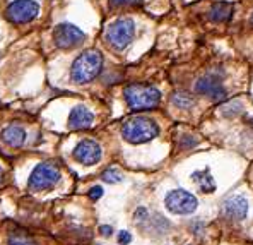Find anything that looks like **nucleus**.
<instances>
[{
    "label": "nucleus",
    "mask_w": 253,
    "mask_h": 245,
    "mask_svg": "<svg viewBox=\"0 0 253 245\" xmlns=\"http://www.w3.org/2000/svg\"><path fill=\"white\" fill-rule=\"evenodd\" d=\"M9 245H38L36 240L33 239V235H29L24 230H16L9 235V240H7Z\"/></svg>",
    "instance_id": "2eb2a0df"
},
{
    "label": "nucleus",
    "mask_w": 253,
    "mask_h": 245,
    "mask_svg": "<svg viewBox=\"0 0 253 245\" xmlns=\"http://www.w3.org/2000/svg\"><path fill=\"white\" fill-rule=\"evenodd\" d=\"M72 156L77 163L84 166H92L96 163H99L103 156V149L99 146V143L92 139H83L72 151Z\"/></svg>",
    "instance_id": "1a4fd4ad"
},
{
    "label": "nucleus",
    "mask_w": 253,
    "mask_h": 245,
    "mask_svg": "<svg viewBox=\"0 0 253 245\" xmlns=\"http://www.w3.org/2000/svg\"><path fill=\"white\" fill-rule=\"evenodd\" d=\"M241 105L238 101H231V103H228V105L222 108V115H226V117H236V115H240L241 113Z\"/></svg>",
    "instance_id": "6ab92c4d"
},
{
    "label": "nucleus",
    "mask_w": 253,
    "mask_h": 245,
    "mask_svg": "<svg viewBox=\"0 0 253 245\" xmlns=\"http://www.w3.org/2000/svg\"><path fill=\"white\" fill-rule=\"evenodd\" d=\"M159 127L152 118L132 117L122 125V136L132 144H144L158 137Z\"/></svg>",
    "instance_id": "7ed1b4c3"
},
{
    "label": "nucleus",
    "mask_w": 253,
    "mask_h": 245,
    "mask_svg": "<svg viewBox=\"0 0 253 245\" xmlns=\"http://www.w3.org/2000/svg\"><path fill=\"white\" fill-rule=\"evenodd\" d=\"M0 137L9 147H21L26 141V131L21 125H9L3 129Z\"/></svg>",
    "instance_id": "ddd939ff"
},
{
    "label": "nucleus",
    "mask_w": 253,
    "mask_h": 245,
    "mask_svg": "<svg viewBox=\"0 0 253 245\" xmlns=\"http://www.w3.org/2000/svg\"><path fill=\"white\" fill-rule=\"evenodd\" d=\"M250 22H252V26H253V14H252V17H250Z\"/></svg>",
    "instance_id": "393cba45"
},
{
    "label": "nucleus",
    "mask_w": 253,
    "mask_h": 245,
    "mask_svg": "<svg viewBox=\"0 0 253 245\" xmlns=\"http://www.w3.org/2000/svg\"><path fill=\"white\" fill-rule=\"evenodd\" d=\"M85 40V33L77 26L70 22H62L55 28L53 31V42L62 50H70V48L79 47Z\"/></svg>",
    "instance_id": "6e6552de"
},
{
    "label": "nucleus",
    "mask_w": 253,
    "mask_h": 245,
    "mask_svg": "<svg viewBox=\"0 0 253 245\" xmlns=\"http://www.w3.org/2000/svg\"><path fill=\"white\" fill-rule=\"evenodd\" d=\"M171 103L181 110H188L195 105V99H193V96H190L187 91H176L171 96Z\"/></svg>",
    "instance_id": "dca6fc26"
},
{
    "label": "nucleus",
    "mask_w": 253,
    "mask_h": 245,
    "mask_svg": "<svg viewBox=\"0 0 253 245\" xmlns=\"http://www.w3.org/2000/svg\"><path fill=\"white\" fill-rule=\"evenodd\" d=\"M207 16L212 22H228L233 16V5L229 2H215Z\"/></svg>",
    "instance_id": "4468645a"
},
{
    "label": "nucleus",
    "mask_w": 253,
    "mask_h": 245,
    "mask_svg": "<svg viewBox=\"0 0 253 245\" xmlns=\"http://www.w3.org/2000/svg\"><path fill=\"white\" fill-rule=\"evenodd\" d=\"M222 214L231 221H241L248 214V200L243 196H231L222 204Z\"/></svg>",
    "instance_id": "9b49d317"
},
{
    "label": "nucleus",
    "mask_w": 253,
    "mask_h": 245,
    "mask_svg": "<svg viewBox=\"0 0 253 245\" xmlns=\"http://www.w3.org/2000/svg\"><path fill=\"white\" fill-rule=\"evenodd\" d=\"M2 177H3V168L0 166V182H2Z\"/></svg>",
    "instance_id": "b1692460"
},
{
    "label": "nucleus",
    "mask_w": 253,
    "mask_h": 245,
    "mask_svg": "<svg viewBox=\"0 0 253 245\" xmlns=\"http://www.w3.org/2000/svg\"><path fill=\"white\" fill-rule=\"evenodd\" d=\"M130 242H132V235H130L128 232H120V233H118V244L128 245Z\"/></svg>",
    "instance_id": "4be33fe9"
},
{
    "label": "nucleus",
    "mask_w": 253,
    "mask_h": 245,
    "mask_svg": "<svg viewBox=\"0 0 253 245\" xmlns=\"http://www.w3.org/2000/svg\"><path fill=\"white\" fill-rule=\"evenodd\" d=\"M103 69V55L98 50H85L70 67V79L76 84H87L99 76Z\"/></svg>",
    "instance_id": "f257e3e1"
},
{
    "label": "nucleus",
    "mask_w": 253,
    "mask_h": 245,
    "mask_svg": "<svg viewBox=\"0 0 253 245\" xmlns=\"http://www.w3.org/2000/svg\"><path fill=\"white\" fill-rule=\"evenodd\" d=\"M99 232H101V235L110 237L111 233H113V228H111V226H108V225H105V226H101V228H99Z\"/></svg>",
    "instance_id": "5701e85b"
},
{
    "label": "nucleus",
    "mask_w": 253,
    "mask_h": 245,
    "mask_svg": "<svg viewBox=\"0 0 253 245\" xmlns=\"http://www.w3.org/2000/svg\"><path fill=\"white\" fill-rule=\"evenodd\" d=\"M124 98L130 110L144 111V110H152L159 105V101H161V93H159L158 88L151 86V84L133 83V84L125 86Z\"/></svg>",
    "instance_id": "f03ea898"
},
{
    "label": "nucleus",
    "mask_w": 253,
    "mask_h": 245,
    "mask_svg": "<svg viewBox=\"0 0 253 245\" xmlns=\"http://www.w3.org/2000/svg\"><path fill=\"white\" fill-rule=\"evenodd\" d=\"M133 36H135V22L130 17H120L115 22H111L106 29V42L113 50L122 51L132 43Z\"/></svg>",
    "instance_id": "39448f33"
},
{
    "label": "nucleus",
    "mask_w": 253,
    "mask_h": 245,
    "mask_svg": "<svg viewBox=\"0 0 253 245\" xmlns=\"http://www.w3.org/2000/svg\"><path fill=\"white\" fill-rule=\"evenodd\" d=\"M40 12V5L35 0H14L5 10V17L12 24H28L35 21Z\"/></svg>",
    "instance_id": "423d86ee"
},
{
    "label": "nucleus",
    "mask_w": 253,
    "mask_h": 245,
    "mask_svg": "<svg viewBox=\"0 0 253 245\" xmlns=\"http://www.w3.org/2000/svg\"><path fill=\"white\" fill-rule=\"evenodd\" d=\"M103 197V187L101 185H94V187L89 191V199L91 200H99Z\"/></svg>",
    "instance_id": "412c9836"
},
{
    "label": "nucleus",
    "mask_w": 253,
    "mask_h": 245,
    "mask_svg": "<svg viewBox=\"0 0 253 245\" xmlns=\"http://www.w3.org/2000/svg\"><path fill=\"white\" fill-rule=\"evenodd\" d=\"M165 206L173 214H192L197 209L199 202H197L195 196L190 194L188 191L176 189V191H171L166 194Z\"/></svg>",
    "instance_id": "0eeeda50"
},
{
    "label": "nucleus",
    "mask_w": 253,
    "mask_h": 245,
    "mask_svg": "<svg viewBox=\"0 0 253 245\" xmlns=\"http://www.w3.org/2000/svg\"><path fill=\"white\" fill-rule=\"evenodd\" d=\"M193 180L197 182V185L200 187V191L204 192H212L215 189V184L212 180V177L209 175V170H204V172H199V173H193Z\"/></svg>",
    "instance_id": "f3484780"
},
{
    "label": "nucleus",
    "mask_w": 253,
    "mask_h": 245,
    "mask_svg": "<svg viewBox=\"0 0 253 245\" xmlns=\"http://www.w3.org/2000/svg\"><path fill=\"white\" fill-rule=\"evenodd\" d=\"M92 122H94L92 111L83 105L76 106L69 115V129H72V131H85L91 127Z\"/></svg>",
    "instance_id": "f8f14e48"
},
{
    "label": "nucleus",
    "mask_w": 253,
    "mask_h": 245,
    "mask_svg": "<svg viewBox=\"0 0 253 245\" xmlns=\"http://www.w3.org/2000/svg\"><path fill=\"white\" fill-rule=\"evenodd\" d=\"M62 173L57 163L43 161L33 168L31 175L28 178V189L33 192L40 191H50L60 182Z\"/></svg>",
    "instance_id": "20e7f679"
},
{
    "label": "nucleus",
    "mask_w": 253,
    "mask_h": 245,
    "mask_svg": "<svg viewBox=\"0 0 253 245\" xmlns=\"http://www.w3.org/2000/svg\"><path fill=\"white\" fill-rule=\"evenodd\" d=\"M195 91L199 95L212 99V101H222V99H226V88L222 86L221 77H217L215 74H207V76L200 77L195 83Z\"/></svg>",
    "instance_id": "9d476101"
},
{
    "label": "nucleus",
    "mask_w": 253,
    "mask_h": 245,
    "mask_svg": "<svg viewBox=\"0 0 253 245\" xmlns=\"http://www.w3.org/2000/svg\"><path fill=\"white\" fill-rule=\"evenodd\" d=\"M142 2L144 0H110V7H135Z\"/></svg>",
    "instance_id": "aec40b11"
},
{
    "label": "nucleus",
    "mask_w": 253,
    "mask_h": 245,
    "mask_svg": "<svg viewBox=\"0 0 253 245\" xmlns=\"http://www.w3.org/2000/svg\"><path fill=\"white\" fill-rule=\"evenodd\" d=\"M101 178L105 182H108V184H117V182H122V178H124V175H122V172L120 170H117V168H106L105 172H103V175Z\"/></svg>",
    "instance_id": "a211bd4d"
}]
</instances>
